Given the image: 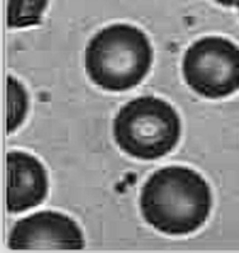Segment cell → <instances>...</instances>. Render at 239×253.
Instances as JSON below:
<instances>
[{"label":"cell","mask_w":239,"mask_h":253,"mask_svg":"<svg viewBox=\"0 0 239 253\" xmlns=\"http://www.w3.org/2000/svg\"><path fill=\"white\" fill-rule=\"evenodd\" d=\"M212 206L210 186L200 173L182 166L157 170L143 186L140 210L154 229L191 234L205 224Z\"/></svg>","instance_id":"obj_1"},{"label":"cell","mask_w":239,"mask_h":253,"mask_svg":"<svg viewBox=\"0 0 239 253\" xmlns=\"http://www.w3.org/2000/svg\"><path fill=\"white\" fill-rule=\"evenodd\" d=\"M153 47L145 33L126 23L111 24L88 42L85 70L96 85L125 92L144 81L152 68Z\"/></svg>","instance_id":"obj_2"},{"label":"cell","mask_w":239,"mask_h":253,"mask_svg":"<svg viewBox=\"0 0 239 253\" xmlns=\"http://www.w3.org/2000/svg\"><path fill=\"white\" fill-rule=\"evenodd\" d=\"M114 137L126 154L154 161L176 148L181 137V120L164 99L143 95L119 111L114 121Z\"/></svg>","instance_id":"obj_3"},{"label":"cell","mask_w":239,"mask_h":253,"mask_svg":"<svg viewBox=\"0 0 239 253\" xmlns=\"http://www.w3.org/2000/svg\"><path fill=\"white\" fill-rule=\"evenodd\" d=\"M182 72L196 93L224 98L239 89V47L224 37H203L187 48Z\"/></svg>","instance_id":"obj_4"},{"label":"cell","mask_w":239,"mask_h":253,"mask_svg":"<svg viewBox=\"0 0 239 253\" xmlns=\"http://www.w3.org/2000/svg\"><path fill=\"white\" fill-rule=\"evenodd\" d=\"M83 233L72 217L56 211H40L13 226L8 246L13 251H80Z\"/></svg>","instance_id":"obj_5"},{"label":"cell","mask_w":239,"mask_h":253,"mask_svg":"<svg viewBox=\"0 0 239 253\" xmlns=\"http://www.w3.org/2000/svg\"><path fill=\"white\" fill-rule=\"evenodd\" d=\"M8 211L15 214L46 199L48 177L41 162L24 152L8 153Z\"/></svg>","instance_id":"obj_6"},{"label":"cell","mask_w":239,"mask_h":253,"mask_svg":"<svg viewBox=\"0 0 239 253\" xmlns=\"http://www.w3.org/2000/svg\"><path fill=\"white\" fill-rule=\"evenodd\" d=\"M48 0H8L9 28H26L40 24Z\"/></svg>","instance_id":"obj_7"},{"label":"cell","mask_w":239,"mask_h":253,"mask_svg":"<svg viewBox=\"0 0 239 253\" xmlns=\"http://www.w3.org/2000/svg\"><path fill=\"white\" fill-rule=\"evenodd\" d=\"M28 110V95L17 79L8 77V132L12 134L22 125Z\"/></svg>","instance_id":"obj_8"},{"label":"cell","mask_w":239,"mask_h":253,"mask_svg":"<svg viewBox=\"0 0 239 253\" xmlns=\"http://www.w3.org/2000/svg\"><path fill=\"white\" fill-rule=\"evenodd\" d=\"M214 1L224 6H234L238 3V0H214Z\"/></svg>","instance_id":"obj_9"},{"label":"cell","mask_w":239,"mask_h":253,"mask_svg":"<svg viewBox=\"0 0 239 253\" xmlns=\"http://www.w3.org/2000/svg\"><path fill=\"white\" fill-rule=\"evenodd\" d=\"M237 5H238V9H239V0H238V3H237Z\"/></svg>","instance_id":"obj_10"}]
</instances>
